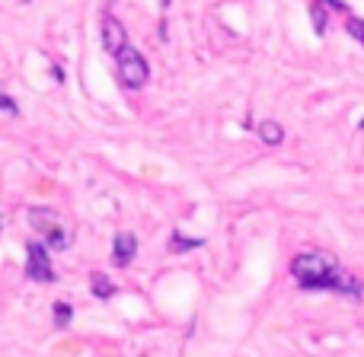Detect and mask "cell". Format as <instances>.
Here are the masks:
<instances>
[{"label": "cell", "instance_id": "cell-12", "mask_svg": "<svg viewBox=\"0 0 364 357\" xmlns=\"http://www.w3.org/2000/svg\"><path fill=\"white\" fill-rule=\"evenodd\" d=\"M346 29H348V35H355V38H358V42L364 45V19H358V16H348Z\"/></svg>", "mask_w": 364, "mask_h": 357}, {"label": "cell", "instance_id": "cell-7", "mask_svg": "<svg viewBox=\"0 0 364 357\" xmlns=\"http://www.w3.org/2000/svg\"><path fill=\"white\" fill-rule=\"evenodd\" d=\"M90 290H93L96 300H109V297H115V281H109L102 271H96V275L90 278Z\"/></svg>", "mask_w": 364, "mask_h": 357}, {"label": "cell", "instance_id": "cell-14", "mask_svg": "<svg viewBox=\"0 0 364 357\" xmlns=\"http://www.w3.org/2000/svg\"><path fill=\"white\" fill-rule=\"evenodd\" d=\"M320 6H329V10H339V13H348V4H346V0H320Z\"/></svg>", "mask_w": 364, "mask_h": 357}, {"label": "cell", "instance_id": "cell-10", "mask_svg": "<svg viewBox=\"0 0 364 357\" xmlns=\"http://www.w3.org/2000/svg\"><path fill=\"white\" fill-rule=\"evenodd\" d=\"M205 246V239H186L179 230H173V243H170V249L173 252H186V249H201Z\"/></svg>", "mask_w": 364, "mask_h": 357}, {"label": "cell", "instance_id": "cell-9", "mask_svg": "<svg viewBox=\"0 0 364 357\" xmlns=\"http://www.w3.org/2000/svg\"><path fill=\"white\" fill-rule=\"evenodd\" d=\"M51 309H55V329H68L70 319H74V307H70V303H64V300H58Z\"/></svg>", "mask_w": 364, "mask_h": 357}, {"label": "cell", "instance_id": "cell-15", "mask_svg": "<svg viewBox=\"0 0 364 357\" xmlns=\"http://www.w3.org/2000/svg\"><path fill=\"white\" fill-rule=\"evenodd\" d=\"M358 128H364V119H361V125H358Z\"/></svg>", "mask_w": 364, "mask_h": 357}, {"label": "cell", "instance_id": "cell-4", "mask_svg": "<svg viewBox=\"0 0 364 357\" xmlns=\"http://www.w3.org/2000/svg\"><path fill=\"white\" fill-rule=\"evenodd\" d=\"M26 278L36 284H55L58 281L48 249H45L38 239H29V243H26Z\"/></svg>", "mask_w": 364, "mask_h": 357}, {"label": "cell", "instance_id": "cell-11", "mask_svg": "<svg viewBox=\"0 0 364 357\" xmlns=\"http://www.w3.org/2000/svg\"><path fill=\"white\" fill-rule=\"evenodd\" d=\"M310 19H314V32L323 35V32H326V10H323L320 4H314L310 6Z\"/></svg>", "mask_w": 364, "mask_h": 357}, {"label": "cell", "instance_id": "cell-6", "mask_svg": "<svg viewBox=\"0 0 364 357\" xmlns=\"http://www.w3.org/2000/svg\"><path fill=\"white\" fill-rule=\"evenodd\" d=\"M128 45V32H125V26L119 23L115 16H106L102 19V48L109 51V55H119L122 48Z\"/></svg>", "mask_w": 364, "mask_h": 357}, {"label": "cell", "instance_id": "cell-13", "mask_svg": "<svg viewBox=\"0 0 364 357\" xmlns=\"http://www.w3.org/2000/svg\"><path fill=\"white\" fill-rule=\"evenodd\" d=\"M0 112H10V115H19V109H16V102L10 99V96H0Z\"/></svg>", "mask_w": 364, "mask_h": 357}, {"label": "cell", "instance_id": "cell-2", "mask_svg": "<svg viewBox=\"0 0 364 357\" xmlns=\"http://www.w3.org/2000/svg\"><path fill=\"white\" fill-rule=\"evenodd\" d=\"M29 224H32V230L38 233V243L51 252H64L74 243L70 226L64 224V220L58 217V211H51V207H29Z\"/></svg>", "mask_w": 364, "mask_h": 357}, {"label": "cell", "instance_id": "cell-8", "mask_svg": "<svg viewBox=\"0 0 364 357\" xmlns=\"http://www.w3.org/2000/svg\"><path fill=\"white\" fill-rule=\"evenodd\" d=\"M259 138H262V144L278 147L284 141V128L278 125V121H262V125H259Z\"/></svg>", "mask_w": 364, "mask_h": 357}, {"label": "cell", "instance_id": "cell-3", "mask_svg": "<svg viewBox=\"0 0 364 357\" xmlns=\"http://www.w3.org/2000/svg\"><path fill=\"white\" fill-rule=\"evenodd\" d=\"M115 67H119V83L125 89H141L151 80V64H147V57L134 45H125L115 55Z\"/></svg>", "mask_w": 364, "mask_h": 357}, {"label": "cell", "instance_id": "cell-1", "mask_svg": "<svg viewBox=\"0 0 364 357\" xmlns=\"http://www.w3.org/2000/svg\"><path fill=\"white\" fill-rule=\"evenodd\" d=\"M291 278L301 290L307 294H320V290H333V294H342L348 300H361L364 297V281L352 271H346L339 265V258L329 256V252L310 249L294 256L291 262Z\"/></svg>", "mask_w": 364, "mask_h": 357}, {"label": "cell", "instance_id": "cell-5", "mask_svg": "<svg viewBox=\"0 0 364 357\" xmlns=\"http://www.w3.org/2000/svg\"><path fill=\"white\" fill-rule=\"evenodd\" d=\"M134 256H138V236H134L132 230L115 233V239H112V256H109V262H112L115 268H128V265L134 262Z\"/></svg>", "mask_w": 364, "mask_h": 357}]
</instances>
